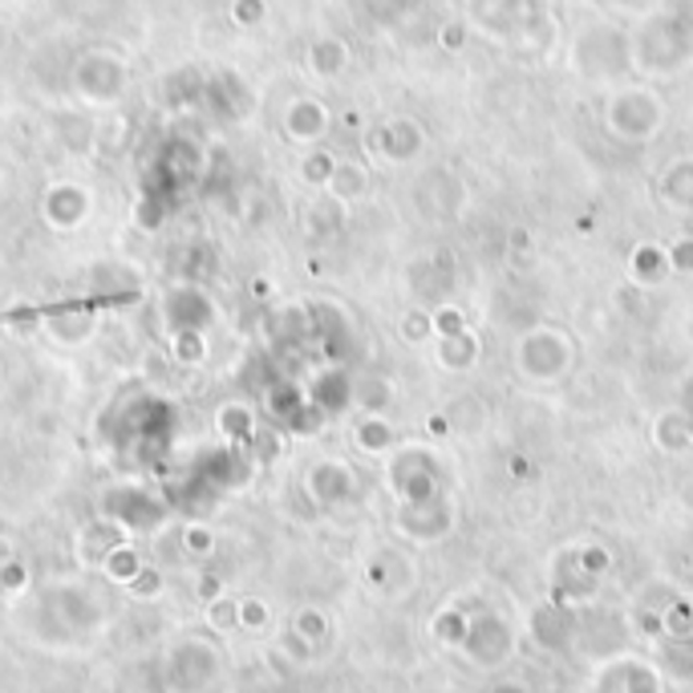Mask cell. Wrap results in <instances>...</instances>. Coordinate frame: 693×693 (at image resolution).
I'll return each mask as SVG.
<instances>
[{"mask_svg": "<svg viewBox=\"0 0 693 693\" xmlns=\"http://www.w3.org/2000/svg\"><path fill=\"white\" fill-rule=\"evenodd\" d=\"M340 61H345V53H340V45H316V49H312V65H316L321 73L340 70Z\"/></svg>", "mask_w": 693, "mask_h": 693, "instance_id": "obj_5", "label": "cell"}, {"mask_svg": "<svg viewBox=\"0 0 693 693\" xmlns=\"http://www.w3.org/2000/svg\"><path fill=\"white\" fill-rule=\"evenodd\" d=\"M288 127L300 139H312L316 130H325V110H316V101H297V110L288 113Z\"/></svg>", "mask_w": 693, "mask_h": 693, "instance_id": "obj_3", "label": "cell"}, {"mask_svg": "<svg viewBox=\"0 0 693 693\" xmlns=\"http://www.w3.org/2000/svg\"><path fill=\"white\" fill-rule=\"evenodd\" d=\"M215 629H231V624H240V605H231V600H215L212 609H207Z\"/></svg>", "mask_w": 693, "mask_h": 693, "instance_id": "obj_6", "label": "cell"}, {"mask_svg": "<svg viewBox=\"0 0 693 693\" xmlns=\"http://www.w3.org/2000/svg\"><path fill=\"white\" fill-rule=\"evenodd\" d=\"M219 678V653L203 637H183L163 657V685L167 693H203Z\"/></svg>", "mask_w": 693, "mask_h": 693, "instance_id": "obj_1", "label": "cell"}, {"mask_svg": "<svg viewBox=\"0 0 693 693\" xmlns=\"http://www.w3.org/2000/svg\"><path fill=\"white\" fill-rule=\"evenodd\" d=\"M142 567H146V564H142V555L134 552V548H127V543H118V548H113V552L101 560V572H106L113 584H130L142 572Z\"/></svg>", "mask_w": 693, "mask_h": 693, "instance_id": "obj_2", "label": "cell"}, {"mask_svg": "<svg viewBox=\"0 0 693 693\" xmlns=\"http://www.w3.org/2000/svg\"><path fill=\"white\" fill-rule=\"evenodd\" d=\"M231 16H236L240 25H255V21L264 16V0H236V9H231Z\"/></svg>", "mask_w": 693, "mask_h": 693, "instance_id": "obj_7", "label": "cell"}, {"mask_svg": "<svg viewBox=\"0 0 693 693\" xmlns=\"http://www.w3.org/2000/svg\"><path fill=\"white\" fill-rule=\"evenodd\" d=\"M127 588H130L134 596H142V600H151V596L163 593V576H158L155 567H142V572L127 584Z\"/></svg>", "mask_w": 693, "mask_h": 693, "instance_id": "obj_4", "label": "cell"}, {"mask_svg": "<svg viewBox=\"0 0 693 693\" xmlns=\"http://www.w3.org/2000/svg\"><path fill=\"white\" fill-rule=\"evenodd\" d=\"M187 552H212V536H203V531H191V527H187Z\"/></svg>", "mask_w": 693, "mask_h": 693, "instance_id": "obj_9", "label": "cell"}, {"mask_svg": "<svg viewBox=\"0 0 693 693\" xmlns=\"http://www.w3.org/2000/svg\"><path fill=\"white\" fill-rule=\"evenodd\" d=\"M264 617H268V612H264V605H255V600H243V605H240V624H248V629H260V624H264Z\"/></svg>", "mask_w": 693, "mask_h": 693, "instance_id": "obj_8", "label": "cell"}]
</instances>
